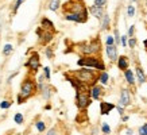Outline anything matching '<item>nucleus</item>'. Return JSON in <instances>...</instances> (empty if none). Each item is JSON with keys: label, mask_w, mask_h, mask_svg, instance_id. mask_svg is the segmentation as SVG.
<instances>
[{"label": "nucleus", "mask_w": 147, "mask_h": 135, "mask_svg": "<svg viewBox=\"0 0 147 135\" xmlns=\"http://www.w3.org/2000/svg\"><path fill=\"white\" fill-rule=\"evenodd\" d=\"M47 8L50 11H58V9L61 8V0H50L49 4H47Z\"/></svg>", "instance_id": "412c9836"}, {"label": "nucleus", "mask_w": 147, "mask_h": 135, "mask_svg": "<svg viewBox=\"0 0 147 135\" xmlns=\"http://www.w3.org/2000/svg\"><path fill=\"white\" fill-rule=\"evenodd\" d=\"M45 109H51V105H50V104H47V105L45 107Z\"/></svg>", "instance_id": "49530a36"}, {"label": "nucleus", "mask_w": 147, "mask_h": 135, "mask_svg": "<svg viewBox=\"0 0 147 135\" xmlns=\"http://www.w3.org/2000/svg\"><path fill=\"white\" fill-rule=\"evenodd\" d=\"M40 95H42V97L46 100V101H49L50 99H51V95H53V88H51V85L49 84V81L45 84V86H43V89L39 92Z\"/></svg>", "instance_id": "f3484780"}, {"label": "nucleus", "mask_w": 147, "mask_h": 135, "mask_svg": "<svg viewBox=\"0 0 147 135\" xmlns=\"http://www.w3.org/2000/svg\"><path fill=\"white\" fill-rule=\"evenodd\" d=\"M143 45H144V47H146V50H147V39L143 41Z\"/></svg>", "instance_id": "de8ad7c7"}, {"label": "nucleus", "mask_w": 147, "mask_h": 135, "mask_svg": "<svg viewBox=\"0 0 147 135\" xmlns=\"http://www.w3.org/2000/svg\"><path fill=\"white\" fill-rule=\"evenodd\" d=\"M18 74H19V72H13L12 74H9L8 78H7V82H5V84H7V85H9V84H11V81H12L13 78H15V77L18 76Z\"/></svg>", "instance_id": "4c0bfd02"}, {"label": "nucleus", "mask_w": 147, "mask_h": 135, "mask_svg": "<svg viewBox=\"0 0 147 135\" xmlns=\"http://www.w3.org/2000/svg\"><path fill=\"white\" fill-rule=\"evenodd\" d=\"M128 119H129V116H127V115H123V116H121V122H128Z\"/></svg>", "instance_id": "c03bdc74"}, {"label": "nucleus", "mask_w": 147, "mask_h": 135, "mask_svg": "<svg viewBox=\"0 0 147 135\" xmlns=\"http://www.w3.org/2000/svg\"><path fill=\"white\" fill-rule=\"evenodd\" d=\"M116 63H117V68L120 69L121 72L129 69V59L127 55H120V57L117 58V61H116Z\"/></svg>", "instance_id": "dca6fc26"}, {"label": "nucleus", "mask_w": 147, "mask_h": 135, "mask_svg": "<svg viewBox=\"0 0 147 135\" xmlns=\"http://www.w3.org/2000/svg\"><path fill=\"white\" fill-rule=\"evenodd\" d=\"M124 108L125 107H123V105H120V104H117V105H116V109H117V112H119V115H120V116H123V115H124Z\"/></svg>", "instance_id": "79ce46f5"}, {"label": "nucleus", "mask_w": 147, "mask_h": 135, "mask_svg": "<svg viewBox=\"0 0 147 135\" xmlns=\"http://www.w3.org/2000/svg\"><path fill=\"white\" fill-rule=\"evenodd\" d=\"M20 93L27 100L31 99L32 96H35L38 93V81L34 78L32 74H27L20 82Z\"/></svg>", "instance_id": "39448f33"}, {"label": "nucleus", "mask_w": 147, "mask_h": 135, "mask_svg": "<svg viewBox=\"0 0 147 135\" xmlns=\"http://www.w3.org/2000/svg\"><path fill=\"white\" fill-rule=\"evenodd\" d=\"M120 45L123 46V47H125V46H128V35H121Z\"/></svg>", "instance_id": "e433bc0d"}, {"label": "nucleus", "mask_w": 147, "mask_h": 135, "mask_svg": "<svg viewBox=\"0 0 147 135\" xmlns=\"http://www.w3.org/2000/svg\"><path fill=\"white\" fill-rule=\"evenodd\" d=\"M13 120H15V123H16L18 126H22L23 123H24V116H23V113L16 112L13 115Z\"/></svg>", "instance_id": "393cba45"}, {"label": "nucleus", "mask_w": 147, "mask_h": 135, "mask_svg": "<svg viewBox=\"0 0 147 135\" xmlns=\"http://www.w3.org/2000/svg\"><path fill=\"white\" fill-rule=\"evenodd\" d=\"M34 127L36 128V131H38V132H45V130H46V123L43 120H36L35 124H34Z\"/></svg>", "instance_id": "b1692460"}, {"label": "nucleus", "mask_w": 147, "mask_h": 135, "mask_svg": "<svg viewBox=\"0 0 147 135\" xmlns=\"http://www.w3.org/2000/svg\"><path fill=\"white\" fill-rule=\"evenodd\" d=\"M63 12H70V14H77L88 22V12L89 9L86 8V5L84 4L82 0H67L66 3L62 5Z\"/></svg>", "instance_id": "7ed1b4c3"}, {"label": "nucleus", "mask_w": 147, "mask_h": 135, "mask_svg": "<svg viewBox=\"0 0 147 135\" xmlns=\"http://www.w3.org/2000/svg\"><path fill=\"white\" fill-rule=\"evenodd\" d=\"M132 101V93L128 88H121L120 89V99H119V104L123 107H129Z\"/></svg>", "instance_id": "1a4fd4ad"}, {"label": "nucleus", "mask_w": 147, "mask_h": 135, "mask_svg": "<svg viewBox=\"0 0 147 135\" xmlns=\"http://www.w3.org/2000/svg\"><path fill=\"white\" fill-rule=\"evenodd\" d=\"M132 1H134V3H136V1H138V0H132Z\"/></svg>", "instance_id": "09e8293b"}, {"label": "nucleus", "mask_w": 147, "mask_h": 135, "mask_svg": "<svg viewBox=\"0 0 147 135\" xmlns=\"http://www.w3.org/2000/svg\"><path fill=\"white\" fill-rule=\"evenodd\" d=\"M69 73L76 80H78L80 84H82L85 86H89V88L98 82V73L92 68H81L78 70H73V72Z\"/></svg>", "instance_id": "f257e3e1"}, {"label": "nucleus", "mask_w": 147, "mask_h": 135, "mask_svg": "<svg viewBox=\"0 0 147 135\" xmlns=\"http://www.w3.org/2000/svg\"><path fill=\"white\" fill-rule=\"evenodd\" d=\"M105 45H107V46H112V45H115V36L108 35L107 38H105Z\"/></svg>", "instance_id": "72a5a7b5"}, {"label": "nucleus", "mask_w": 147, "mask_h": 135, "mask_svg": "<svg viewBox=\"0 0 147 135\" xmlns=\"http://www.w3.org/2000/svg\"><path fill=\"white\" fill-rule=\"evenodd\" d=\"M138 134L139 135H147V123H144L143 126H140L138 128Z\"/></svg>", "instance_id": "473e14b6"}, {"label": "nucleus", "mask_w": 147, "mask_h": 135, "mask_svg": "<svg viewBox=\"0 0 147 135\" xmlns=\"http://www.w3.org/2000/svg\"><path fill=\"white\" fill-rule=\"evenodd\" d=\"M77 53H80L82 57L86 55H100L101 51V42L100 38H94V39L89 41V42H81L78 45H76Z\"/></svg>", "instance_id": "f03ea898"}, {"label": "nucleus", "mask_w": 147, "mask_h": 135, "mask_svg": "<svg viewBox=\"0 0 147 135\" xmlns=\"http://www.w3.org/2000/svg\"><path fill=\"white\" fill-rule=\"evenodd\" d=\"M112 109H116V105L112 103H107V101H101L100 103V113L102 116H105L108 113L111 112Z\"/></svg>", "instance_id": "2eb2a0df"}, {"label": "nucleus", "mask_w": 147, "mask_h": 135, "mask_svg": "<svg viewBox=\"0 0 147 135\" xmlns=\"http://www.w3.org/2000/svg\"><path fill=\"white\" fill-rule=\"evenodd\" d=\"M100 27H101V31H107V30L111 28V18H109V15L107 12H105V15L100 20Z\"/></svg>", "instance_id": "aec40b11"}, {"label": "nucleus", "mask_w": 147, "mask_h": 135, "mask_svg": "<svg viewBox=\"0 0 147 135\" xmlns=\"http://www.w3.org/2000/svg\"><path fill=\"white\" fill-rule=\"evenodd\" d=\"M12 51H13L12 43H5L1 53H3V55H4V57H8V55H11V54H12Z\"/></svg>", "instance_id": "5701e85b"}, {"label": "nucleus", "mask_w": 147, "mask_h": 135, "mask_svg": "<svg viewBox=\"0 0 147 135\" xmlns=\"http://www.w3.org/2000/svg\"><path fill=\"white\" fill-rule=\"evenodd\" d=\"M43 74H45L46 80L50 81V68L49 66H45V68H43Z\"/></svg>", "instance_id": "58836bf2"}, {"label": "nucleus", "mask_w": 147, "mask_h": 135, "mask_svg": "<svg viewBox=\"0 0 147 135\" xmlns=\"http://www.w3.org/2000/svg\"><path fill=\"white\" fill-rule=\"evenodd\" d=\"M113 36H115V45L116 46L120 45L121 36H120V34H119V30H117V28H115V30H113Z\"/></svg>", "instance_id": "7c9ffc66"}, {"label": "nucleus", "mask_w": 147, "mask_h": 135, "mask_svg": "<svg viewBox=\"0 0 147 135\" xmlns=\"http://www.w3.org/2000/svg\"><path fill=\"white\" fill-rule=\"evenodd\" d=\"M45 55H46V58L47 59H53L54 58V51H53V49L51 47H45Z\"/></svg>", "instance_id": "c85d7f7f"}, {"label": "nucleus", "mask_w": 147, "mask_h": 135, "mask_svg": "<svg viewBox=\"0 0 147 135\" xmlns=\"http://www.w3.org/2000/svg\"><path fill=\"white\" fill-rule=\"evenodd\" d=\"M88 9H89L90 15H93L94 18L98 19V20H101L102 16L105 15V8H104V7H98V5H96V4L88 7Z\"/></svg>", "instance_id": "9d476101"}, {"label": "nucleus", "mask_w": 147, "mask_h": 135, "mask_svg": "<svg viewBox=\"0 0 147 135\" xmlns=\"http://www.w3.org/2000/svg\"><path fill=\"white\" fill-rule=\"evenodd\" d=\"M108 81H109V74H108L105 70H102L101 73H98V82L101 85H107Z\"/></svg>", "instance_id": "4be33fe9"}, {"label": "nucleus", "mask_w": 147, "mask_h": 135, "mask_svg": "<svg viewBox=\"0 0 147 135\" xmlns=\"http://www.w3.org/2000/svg\"><path fill=\"white\" fill-rule=\"evenodd\" d=\"M63 19L69 20V22H74V23H86L82 16L77 15V14H70V12H63Z\"/></svg>", "instance_id": "ddd939ff"}, {"label": "nucleus", "mask_w": 147, "mask_h": 135, "mask_svg": "<svg viewBox=\"0 0 147 135\" xmlns=\"http://www.w3.org/2000/svg\"><path fill=\"white\" fill-rule=\"evenodd\" d=\"M135 76H136V78H138L139 85H142V84H144V82L147 81V77H146V74H144V70H143L140 66L135 68Z\"/></svg>", "instance_id": "a211bd4d"}, {"label": "nucleus", "mask_w": 147, "mask_h": 135, "mask_svg": "<svg viewBox=\"0 0 147 135\" xmlns=\"http://www.w3.org/2000/svg\"><path fill=\"white\" fill-rule=\"evenodd\" d=\"M125 134H127V135H132V134H134V130H132V128H127V130H125Z\"/></svg>", "instance_id": "37998d69"}, {"label": "nucleus", "mask_w": 147, "mask_h": 135, "mask_svg": "<svg viewBox=\"0 0 147 135\" xmlns=\"http://www.w3.org/2000/svg\"><path fill=\"white\" fill-rule=\"evenodd\" d=\"M11 105H12V101H9V100H1L0 101V109H8Z\"/></svg>", "instance_id": "cd10ccee"}, {"label": "nucleus", "mask_w": 147, "mask_h": 135, "mask_svg": "<svg viewBox=\"0 0 147 135\" xmlns=\"http://www.w3.org/2000/svg\"><path fill=\"white\" fill-rule=\"evenodd\" d=\"M46 135H61V134H59V130H58L57 127H53V128H50V130L46 132Z\"/></svg>", "instance_id": "c9c22d12"}, {"label": "nucleus", "mask_w": 147, "mask_h": 135, "mask_svg": "<svg viewBox=\"0 0 147 135\" xmlns=\"http://www.w3.org/2000/svg\"><path fill=\"white\" fill-rule=\"evenodd\" d=\"M35 34H36V36H38L39 45H42V46L49 45L50 42L54 39V32L49 31V30H45V28H42V27H38V28H36Z\"/></svg>", "instance_id": "6e6552de"}, {"label": "nucleus", "mask_w": 147, "mask_h": 135, "mask_svg": "<svg viewBox=\"0 0 147 135\" xmlns=\"http://www.w3.org/2000/svg\"><path fill=\"white\" fill-rule=\"evenodd\" d=\"M135 34V26L132 24V26L128 27V31H127V35H128V38H131V36H134Z\"/></svg>", "instance_id": "ea45409f"}, {"label": "nucleus", "mask_w": 147, "mask_h": 135, "mask_svg": "<svg viewBox=\"0 0 147 135\" xmlns=\"http://www.w3.org/2000/svg\"><path fill=\"white\" fill-rule=\"evenodd\" d=\"M92 96H90L89 86L81 85L78 89H76V104L80 111H86L88 107L92 104Z\"/></svg>", "instance_id": "20e7f679"}, {"label": "nucleus", "mask_w": 147, "mask_h": 135, "mask_svg": "<svg viewBox=\"0 0 147 135\" xmlns=\"http://www.w3.org/2000/svg\"><path fill=\"white\" fill-rule=\"evenodd\" d=\"M105 53H107V57L109 58L111 62H116L117 58H119V54H117V46L116 45L105 46Z\"/></svg>", "instance_id": "f8f14e48"}, {"label": "nucleus", "mask_w": 147, "mask_h": 135, "mask_svg": "<svg viewBox=\"0 0 147 135\" xmlns=\"http://www.w3.org/2000/svg\"><path fill=\"white\" fill-rule=\"evenodd\" d=\"M40 27H42V28H45V30H49V31L54 32V34H57V30H55L54 23L51 22L49 18H46V16H43V18L40 19Z\"/></svg>", "instance_id": "4468645a"}, {"label": "nucleus", "mask_w": 147, "mask_h": 135, "mask_svg": "<svg viewBox=\"0 0 147 135\" xmlns=\"http://www.w3.org/2000/svg\"><path fill=\"white\" fill-rule=\"evenodd\" d=\"M16 135H22V134H16Z\"/></svg>", "instance_id": "8fccbe9b"}, {"label": "nucleus", "mask_w": 147, "mask_h": 135, "mask_svg": "<svg viewBox=\"0 0 147 135\" xmlns=\"http://www.w3.org/2000/svg\"><path fill=\"white\" fill-rule=\"evenodd\" d=\"M26 0H13V4H12V15H15V14L18 12L19 7L24 3Z\"/></svg>", "instance_id": "a878e982"}, {"label": "nucleus", "mask_w": 147, "mask_h": 135, "mask_svg": "<svg viewBox=\"0 0 147 135\" xmlns=\"http://www.w3.org/2000/svg\"><path fill=\"white\" fill-rule=\"evenodd\" d=\"M104 88L101 85H98V84H94L93 86H90V96H92V99L93 100H100L104 96Z\"/></svg>", "instance_id": "9b49d317"}, {"label": "nucleus", "mask_w": 147, "mask_h": 135, "mask_svg": "<svg viewBox=\"0 0 147 135\" xmlns=\"http://www.w3.org/2000/svg\"><path fill=\"white\" fill-rule=\"evenodd\" d=\"M100 130H101V132L104 135H109L112 132L111 127H109V124L108 123H101V127H100Z\"/></svg>", "instance_id": "bb28decb"}, {"label": "nucleus", "mask_w": 147, "mask_h": 135, "mask_svg": "<svg viewBox=\"0 0 147 135\" xmlns=\"http://www.w3.org/2000/svg\"><path fill=\"white\" fill-rule=\"evenodd\" d=\"M24 68L28 70V74H32L35 76V73L38 72V69L40 68V59H39V54L32 53L30 55V58L27 59V62H24Z\"/></svg>", "instance_id": "0eeeda50"}, {"label": "nucleus", "mask_w": 147, "mask_h": 135, "mask_svg": "<svg viewBox=\"0 0 147 135\" xmlns=\"http://www.w3.org/2000/svg\"><path fill=\"white\" fill-rule=\"evenodd\" d=\"M26 101H27V99L23 96L22 93L16 95V103H18V104H23V103H26Z\"/></svg>", "instance_id": "f704fd0d"}, {"label": "nucleus", "mask_w": 147, "mask_h": 135, "mask_svg": "<svg viewBox=\"0 0 147 135\" xmlns=\"http://www.w3.org/2000/svg\"><path fill=\"white\" fill-rule=\"evenodd\" d=\"M107 1H108V0H94V3H93V4L98 5V7H105V4H107Z\"/></svg>", "instance_id": "a19ab883"}, {"label": "nucleus", "mask_w": 147, "mask_h": 135, "mask_svg": "<svg viewBox=\"0 0 147 135\" xmlns=\"http://www.w3.org/2000/svg\"><path fill=\"white\" fill-rule=\"evenodd\" d=\"M96 134H97V128H94V130L92 131V135H96Z\"/></svg>", "instance_id": "a18cd8bd"}, {"label": "nucleus", "mask_w": 147, "mask_h": 135, "mask_svg": "<svg viewBox=\"0 0 147 135\" xmlns=\"http://www.w3.org/2000/svg\"><path fill=\"white\" fill-rule=\"evenodd\" d=\"M124 78L125 81H127V84H128L129 86H135V73L131 70V69H127V70H124Z\"/></svg>", "instance_id": "6ab92c4d"}, {"label": "nucleus", "mask_w": 147, "mask_h": 135, "mask_svg": "<svg viewBox=\"0 0 147 135\" xmlns=\"http://www.w3.org/2000/svg\"><path fill=\"white\" fill-rule=\"evenodd\" d=\"M136 43H138V41H136V38H135V36H131V38H128V46L131 47V49H135Z\"/></svg>", "instance_id": "2f4dec72"}, {"label": "nucleus", "mask_w": 147, "mask_h": 135, "mask_svg": "<svg viewBox=\"0 0 147 135\" xmlns=\"http://www.w3.org/2000/svg\"><path fill=\"white\" fill-rule=\"evenodd\" d=\"M77 65L81 68H92V69H96L100 72L105 70V63L102 62L100 55H86V57L81 55L77 61Z\"/></svg>", "instance_id": "423d86ee"}, {"label": "nucleus", "mask_w": 147, "mask_h": 135, "mask_svg": "<svg viewBox=\"0 0 147 135\" xmlns=\"http://www.w3.org/2000/svg\"><path fill=\"white\" fill-rule=\"evenodd\" d=\"M127 15H128V18H134L135 15V5L134 4H129L127 7Z\"/></svg>", "instance_id": "c756f323"}]
</instances>
